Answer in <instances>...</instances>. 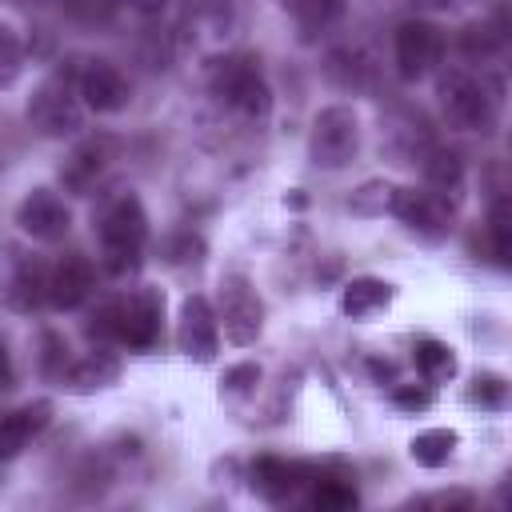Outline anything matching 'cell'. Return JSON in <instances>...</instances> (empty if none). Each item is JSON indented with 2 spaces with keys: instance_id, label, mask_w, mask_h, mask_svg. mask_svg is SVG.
Here are the masks:
<instances>
[{
  "instance_id": "d4e9b609",
  "label": "cell",
  "mask_w": 512,
  "mask_h": 512,
  "mask_svg": "<svg viewBox=\"0 0 512 512\" xmlns=\"http://www.w3.org/2000/svg\"><path fill=\"white\" fill-rule=\"evenodd\" d=\"M456 444H460V436H456L452 428H424V432H416V436L408 440V456H412L420 468H444V464L452 460Z\"/></svg>"
},
{
  "instance_id": "484cf974",
  "label": "cell",
  "mask_w": 512,
  "mask_h": 512,
  "mask_svg": "<svg viewBox=\"0 0 512 512\" xmlns=\"http://www.w3.org/2000/svg\"><path fill=\"white\" fill-rule=\"evenodd\" d=\"M324 72H328V80H332L336 88H364L368 76H372V64H368L364 52H356V48H332V52L324 56Z\"/></svg>"
},
{
  "instance_id": "d590c367",
  "label": "cell",
  "mask_w": 512,
  "mask_h": 512,
  "mask_svg": "<svg viewBox=\"0 0 512 512\" xmlns=\"http://www.w3.org/2000/svg\"><path fill=\"white\" fill-rule=\"evenodd\" d=\"M16 388V364H12V352L8 344L0 340V396H8Z\"/></svg>"
},
{
  "instance_id": "f546056e",
  "label": "cell",
  "mask_w": 512,
  "mask_h": 512,
  "mask_svg": "<svg viewBox=\"0 0 512 512\" xmlns=\"http://www.w3.org/2000/svg\"><path fill=\"white\" fill-rule=\"evenodd\" d=\"M464 396H468V404H476L484 412H500L508 404V380L500 372H476Z\"/></svg>"
},
{
  "instance_id": "9c48e42d",
  "label": "cell",
  "mask_w": 512,
  "mask_h": 512,
  "mask_svg": "<svg viewBox=\"0 0 512 512\" xmlns=\"http://www.w3.org/2000/svg\"><path fill=\"white\" fill-rule=\"evenodd\" d=\"M0 304L20 316L40 312L48 304V264L28 252H8L0 264Z\"/></svg>"
},
{
  "instance_id": "e575fe53",
  "label": "cell",
  "mask_w": 512,
  "mask_h": 512,
  "mask_svg": "<svg viewBox=\"0 0 512 512\" xmlns=\"http://www.w3.org/2000/svg\"><path fill=\"white\" fill-rule=\"evenodd\" d=\"M172 260L176 264H200L204 260V240L192 236V232H184L180 240H172Z\"/></svg>"
},
{
  "instance_id": "4dcf8cb0",
  "label": "cell",
  "mask_w": 512,
  "mask_h": 512,
  "mask_svg": "<svg viewBox=\"0 0 512 512\" xmlns=\"http://www.w3.org/2000/svg\"><path fill=\"white\" fill-rule=\"evenodd\" d=\"M68 364H72V356H68L64 336L52 332V328H44V332H40V376L52 380V384H64Z\"/></svg>"
},
{
  "instance_id": "5bb4252c",
  "label": "cell",
  "mask_w": 512,
  "mask_h": 512,
  "mask_svg": "<svg viewBox=\"0 0 512 512\" xmlns=\"http://www.w3.org/2000/svg\"><path fill=\"white\" fill-rule=\"evenodd\" d=\"M452 208H456L452 200L428 188H396L392 196V216L420 240H444L452 232Z\"/></svg>"
},
{
  "instance_id": "3957f363",
  "label": "cell",
  "mask_w": 512,
  "mask_h": 512,
  "mask_svg": "<svg viewBox=\"0 0 512 512\" xmlns=\"http://www.w3.org/2000/svg\"><path fill=\"white\" fill-rule=\"evenodd\" d=\"M92 232L100 240V260L112 276H128L148 244V212L140 204V196L128 188L112 192L100 200V208L92 212Z\"/></svg>"
},
{
  "instance_id": "f35d334b",
  "label": "cell",
  "mask_w": 512,
  "mask_h": 512,
  "mask_svg": "<svg viewBox=\"0 0 512 512\" xmlns=\"http://www.w3.org/2000/svg\"><path fill=\"white\" fill-rule=\"evenodd\" d=\"M464 0H416V8H424V12H456Z\"/></svg>"
},
{
  "instance_id": "6da1fadb",
  "label": "cell",
  "mask_w": 512,
  "mask_h": 512,
  "mask_svg": "<svg viewBox=\"0 0 512 512\" xmlns=\"http://www.w3.org/2000/svg\"><path fill=\"white\" fill-rule=\"evenodd\" d=\"M84 332L96 344L152 352L164 336V292L152 284H136L120 296H108L88 312Z\"/></svg>"
},
{
  "instance_id": "7c38bea8",
  "label": "cell",
  "mask_w": 512,
  "mask_h": 512,
  "mask_svg": "<svg viewBox=\"0 0 512 512\" xmlns=\"http://www.w3.org/2000/svg\"><path fill=\"white\" fill-rule=\"evenodd\" d=\"M176 348L192 364H212L216 360V352H220V320H216V308L208 304V296L192 292L180 304V316H176Z\"/></svg>"
},
{
  "instance_id": "603a6c76",
  "label": "cell",
  "mask_w": 512,
  "mask_h": 512,
  "mask_svg": "<svg viewBox=\"0 0 512 512\" xmlns=\"http://www.w3.org/2000/svg\"><path fill=\"white\" fill-rule=\"evenodd\" d=\"M280 4H284V12L296 20L300 40L324 36V32L340 20V12H344V0H280Z\"/></svg>"
},
{
  "instance_id": "ba28073f",
  "label": "cell",
  "mask_w": 512,
  "mask_h": 512,
  "mask_svg": "<svg viewBox=\"0 0 512 512\" xmlns=\"http://www.w3.org/2000/svg\"><path fill=\"white\" fill-rule=\"evenodd\" d=\"M444 48H448V36L440 32V24L420 20V16L396 24V32H392V60H396L400 80H408V84L436 72L444 60Z\"/></svg>"
},
{
  "instance_id": "ffe728a7",
  "label": "cell",
  "mask_w": 512,
  "mask_h": 512,
  "mask_svg": "<svg viewBox=\"0 0 512 512\" xmlns=\"http://www.w3.org/2000/svg\"><path fill=\"white\" fill-rule=\"evenodd\" d=\"M504 44H508V20H504V12L464 24V28H460V40H456L460 56H464V60H472V64H484V60L500 56V52H504Z\"/></svg>"
},
{
  "instance_id": "e0dca14e",
  "label": "cell",
  "mask_w": 512,
  "mask_h": 512,
  "mask_svg": "<svg viewBox=\"0 0 512 512\" xmlns=\"http://www.w3.org/2000/svg\"><path fill=\"white\" fill-rule=\"evenodd\" d=\"M48 424H52V404L48 400H28L12 412H0V464L16 460Z\"/></svg>"
},
{
  "instance_id": "44dd1931",
  "label": "cell",
  "mask_w": 512,
  "mask_h": 512,
  "mask_svg": "<svg viewBox=\"0 0 512 512\" xmlns=\"http://www.w3.org/2000/svg\"><path fill=\"white\" fill-rule=\"evenodd\" d=\"M392 296H396V288L388 280H380V276H352L340 288V312L348 320H368V316L384 312L392 304Z\"/></svg>"
},
{
  "instance_id": "cb8c5ba5",
  "label": "cell",
  "mask_w": 512,
  "mask_h": 512,
  "mask_svg": "<svg viewBox=\"0 0 512 512\" xmlns=\"http://www.w3.org/2000/svg\"><path fill=\"white\" fill-rule=\"evenodd\" d=\"M308 484H312V508H320V512H344V508H356V500H360L356 484L344 472L312 468Z\"/></svg>"
},
{
  "instance_id": "d6a6232c",
  "label": "cell",
  "mask_w": 512,
  "mask_h": 512,
  "mask_svg": "<svg viewBox=\"0 0 512 512\" xmlns=\"http://www.w3.org/2000/svg\"><path fill=\"white\" fill-rule=\"evenodd\" d=\"M408 504L412 508H448V512H456V508H472L476 492H468V488H440V492H428V496H412Z\"/></svg>"
},
{
  "instance_id": "74e56055",
  "label": "cell",
  "mask_w": 512,
  "mask_h": 512,
  "mask_svg": "<svg viewBox=\"0 0 512 512\" xmlns=\"http://www.w3.org/2000/svg\"><path fill=\"white\" fill-rule=\"evenodd\" d=\"M120 4H128V8L140 12V16H160V12L168 8V0H120Z\"/></svg>"
},
{
  "instance_id": "83f0119b",
  "label": "cell",
  "mask_w": 512,
  "mask_h": 512,
  "mask_svg": "<svg viewBox=\"0 0 512 512\" xmlns=\"http://www.w3.org/2000/svg\"><path fill=\"white\" fill-rule=\"evenodd\" d=\"M484 228H488V244H492V260H496L500 268H508V256H512V236H508V200H504V192H496V196H492V204H488V220H484Z\"/></svg>"
},
{
  "instance_id": "30bf717a",
  "label": "cell",
  "mask_w": 512,
  "mask_h": 512,
  "mask_svg": "<svg viewBox=\"0 0 512 512\" xmlns=\"http://www.w3.org/2000/svg\"><path fill=\"white\" fill-rule=\"evenodd\" d=\"M72 80H76V92H80L88 112L112 116V112H124L132 100V88L112 60H100V56L72 60Z\"/></svg>"
},
{
  "instance_id": "4fadbf2b",
  "label": "cell",
  "mask_w": 512,
  "mask_h": 512,
  "mask_svg": "<svg viewBox=\"0 0 512 512\" xmlns=\"http://www.w3.org/2000/svg\"><path fill=\"white\" fill-rule=\"evenodd\" d=\"M112 160H116V140H112L108 132L80 136V140L68 148L64 164H60V184H64V192L88 196V192L104 180V172H108Z\"/></svg>"
},
{
  "instance_id": "52a82bcc",
  "label": "cell",
  "mask_w": 512,
  "mask_h": 512,
  "mask_svg": "<svg viewBox=\"0 0 512 512\" xmlns=\"http://www.w3.org/2000/svg\"><path fill=\"white\" fill-rule=\"evenodd\" d=\"M216 320L236 348H252L264 332V300L244 272H228L216 292Z\"/></svg>"
},
{
  "instance_id": "277c9868",
  "label": "cell",
  "mask_w": 512,
  "mask_h": 512,
  "mask_svg": "<svg viewBox=\"0 0 512 512\" xmlns=\"http://www.w3.org/2000/svg\"><path fill=\"white\" fill-rule=\"evenodd\" d=\"M84 112H88V108H84V100H80V92H76L72 64H68V68H56L52 76H44V80L32 88L28 108H24L28 124H32L40 136H48V140L80 136Z\"/></svg>"
},
{
  "instance_id": "7402d4cb",
  "label": "cell",
  "mask_w": 512,
  "mask_h": 512,
  "mask_svg": "<svg viewBox=\"0 0 512 512\" xmlns=\"http://www.w3.org/2000/svg\"><path fill=\"white\" fill-rule=\"evenodd\" d=\"M412 364H416V376L428 384V388H440L456 376V352L436 340V336H420L416 348H412Z\"/></svg>"
},
{
  "instance_id": "ac0fdd59",
  "label": "cell",
  "mask_w": 512,
  "mask_h": 512,
  "mask_svg": "<svg viewBox=\"0 0 512 512\" xmlns=\"http://www.w3.org/2000/svg\"><path fill=\"white\" fill-rule=\"evenodd\" d=\"M116 380H120V356L112 352V344H96L92 352H84L80 360L68 364L60 388H68L76 396H92V392L112 388Z\"/></svg>"
},
{
  "instance_id": "9a60e30c",
  "label": "cell",
  "mask_w": 512,
  "mask_h": 512,
  "mask_svg": "<svg viewBox=\"0 0 512 512\" xmlns=\"http://www.w3.org/2000/svg\"><path fill=\"white\" fill-rule=\"evenodd\" d=\"M96 292V268L84 252H64L56 264H48V308L76 312Z\"/></svg>"
},
{
  "instance_id": "7a4b0ae2",
  "label": "cell",
  "mask_w": 512,
  "mask_h": 512,
  "mask_svg": "<svg viewBox=\"0 0 512 512\" xmlns=\"http://www.w3.org/2000/svg\"><path fill=\"white\" fill-rule=\"evenodd\" d=\"M440 112L456 132H492L504 108V80L496 72H472V68H448L436 80Z\"/></svg>"
},
{
  "instance_id": "8992f818",
  "label": "cell",
  "mask_w": 512,
  "mask_h": 512,
  "mask_svg": "<svg viewBox=\"0 0 512 512\" xmlns=\"http://www.w3.org/2000/svg\"><path fill=\"white\" fill-rule=\"evenodd\" d=\"M360 116L352 104H328L312 116L308 128V160L324 172H340L360 156Z\"/></svg>"
},
{
  "instance_id": "836d02e7",
  "label": "cell",
  "mask_w": 512,
  "mask_h": 512,
  "mask_svg": "<svg viewBox=\"0 0 512 512\" xmlns=\"http://www.w3.org/2000/svg\"><path fill=\"white\" fill-rule=\"evenodd\" d=\"M392 404L404 412H424V408H432V388L428 384H392Z\"/></svg>"
},
{
  "instance_id": "f1b7e54d",
  "label": "cell",
  "mask_w": 512,
  "mask_h": 512,
  "mask_svg": "<svg viewBox=\"0 0 512 512\" xmlns=\"http://www.w3.org/2000/svg\"><path fill=\"white\" fill-rule=\"evenodd\" d=\"M24 72V40L16 32V24L0 20V92L12 88Z\"/></svg>"
},
{
  "instance_id": "2e32d148",
  "label": "cell",
  "mask_w": 512,
  "mask_h": 512,
  "mask_svg": "<svg viewBox=\"0 0 512 512\" xmlns=\"http://www.w3.org/2000/svg\"><path fill=\"white\" fill-rule=\"evenodd\" d=\"M308 476H312V464H296V460H284V456H256L248 464V488L268 504L292 500L296 488L308 484Z\"/></svg>"
},
{
  "instance_id": "4316f807",
  "label": "cell",
  "mask_w": 512,
  "mask_h": 512,
  "mask_svg": "<svg viewBox=\"0 0 512 512\" xmlns=\"http://www.w3.org/2000/svg\"><path fill=\"white\" fill-rule=\"evenodd\" d=\"M396 188H400V184H392V180H384V176L364 180V184L348 196V212H356V216H384V212H392Z\"/></svg>"
},
{
  "instance_id": "8d00e7d4",
  "label": "cell",
  "mask_w": 512,
  "mask_h": 512,
  "mask_svg": "<svg viewBox=\"0 0 512 512\" xmlns=\"http://www.w3.org/2000/svg\"><path fill=\"white\" fill-rule=\"evenodd\" d=\"M368 372H372L376 384H396V364H392V360L372 356V360H368Z\"/></svg>"
},
{
  "instance_id": "8fae6325",
  "label": "cell",
  "mask_w": 512,
  "mask_h": 512,
  "mask_svg": "<svg viewBox=\"0 0 512 512\" xmlns=\"http://www.w3.org/2000/svg\"><path fill=\"white\" fill-rule=\"evenodd\" d=\"M16 228L36 244H60L72 228V208L52 188H32L16 204Z\"/></svg>"
},
{
  "instance_id": "1f68e13d",
  "label": "cell",
  "mask_w": 512,
  "mask_h": 512,
  "mask_svg": "<svg viewBox=\"0 0 512 512\" xmlns=\"http://www.w3.org/2000/svg\"><path fill=\"white\" fill-rule=\"evenodd\" d=\"M260 364H252V360H244V364H232L228 372H224V380H220V392L228 396V400H240V396H256V388H260Z\"/></svg>"
},
{
  "instance_id": "d6986e66",
  "label": "cell",
  "mask_w": 512,
  "mask_h": 512,
  "mask_svg": "<svg viewBox=\"0 0 512 512\" xmlns=\"http://www.w3.org/2000/svg\"><path fill=\"white\" fill-rule=\"evenodd\" d=\"M420 172H424V188L452 200L460 196L464 188V156L456 148H444V144H428V152L420 156Z\"/></svg>"
},
{
  "instance_id": "5b68a950",
  "label": "cell",
  "mask_w": 512,
  "mask_h": 512,
  "mask_svg": "<svg viewBox=\"0 0 512 512\" xmlns=\"http://www.w3.org/2000/svg\"><path fill=\"white\" fill-rule=\"evenodd\" d=\"M212 96L224 104V108H232L236 116H244V120H268V112H272V84H268V76H264V68H260V60L256 56H224V60H216V68H212Z\"/></svg>"
}]
</instances>
